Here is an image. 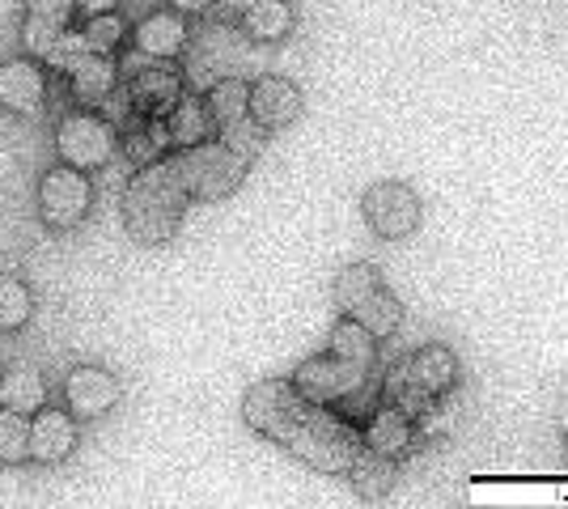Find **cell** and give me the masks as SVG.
<instances>
[{"mask_svg":"<svg viewBox=\"0 0 568 509\" xmlns=\"http://www.w3.org/2000/svg\"><path fill=\"white\" fill-rule=\"evenodd\" d=\"M242 420L323 476H348L356 450H361V434L353 420L306 399L288 378H263L246 390Z\"/></svg>","mask_w":568,"mask_h":509,"instance_id":"6da1fadb","label":"cell"},{"mask_svg":"<svg viewBox=\"0 0 568 509\" xmlns=\"http://www.w3.org/2000/svg\"><path fill=\"white\" fill-rule=\"evenodd\" d=\"M187 183L174 157H158L132 174L123 187V230L141 246H166L187 217Z\"/></svg>","mask_w":568,"mask_h":509,"instance_id":"7a4b0ae2","label":"cell"},{"mask_svg":"<svg viewBox=\"0 0 568 509\" xmlns=\"http://www.w3.org/2000/svg\"><path fill=\"white\" fill-rule=\"evenodd\" d=\"M288 383L302 390L306 399H314V404L339 408L353 425L382 399V383L374 378V369H365V365H356V362H344V357H335V353H323V357L302 362L293 369Z\"/></svg>","mask_w":568,"mask_h":509,"instance_id":"3957f363","label":"cell"},{"mask_svg":"<svg viewBox=\"0 0 568 509\" xmlns=\"http://www.w3.org/2000/svg\"><path fill=\"white\" fill-rule=\"evenodd\" d=\"M332 297H335V311H339V315L361 323L365 332H374L378 339H390L395 332H399L403 306H399V297L386 289V281H382L378 267H369V264L344 267V272L335 276Z\"/></svg>","mask_w":568,"mask_h":509,"instance_id":"277c9868","label":"cell"},{"mask_svg":"<svg viewBox=\"0 0 568 509\" xmlns=\"http://www.w3.org/2000/svg\"><path fill=\"white\" fill-rule=\"evenodd\" d=\"M174 162H179V174L187 183V195L191 200H204V204L230 200L246 183V174H251V162L242 153H234L225 141H213V136L200 141V145L179 149Z\"/></svg>","mask_w":568,"mask_h":509,"instance_id":"5b68a950","label":"cell"},{"mask_svg":"<svg viewBox=\"0 0 568 509\" xmlns=\"http://www.w3.org/2000/svg\"><path fill=\"white\" fill-rule=\"evenodd\" d=\"M115 149H119V132L98 111L77 106V111L60 115V123H55V153H60L64 166L98 170L115 157Z\"/></svg>","mask_w":568,"mask_h":509,"instance_id":"8992f818","label":"cell"},{"mask_svg":"<svg viewBox=\"0 0 568 509\" xmlns=\"http://www.w3.org/2000/svg\"><path fill=\"white\" fill-rule=\"evenodd\" d=\"M361 213L369 221V230L378 234L382 243H403L420 230V217H425V204L420 195L412 192L399 179H382L374 183L365 200H361Z\"/></svg>","mask_w":568,"mask_h":509,"instance_id":"52a82bcc","label":"cell"},{"mask_svg":"<svg viewBox=\"0 0 568 509\" xmlns=\"http://www.w3.org/2000/svg\"><path fill=\"white\" fill-rule=\"evenodd\" d=\"M94 204V183L85 179V170L60 166L43 174L39 183V217L48 221L51 230H77L81 221L90 217Z\"/></svg>","mask_w":568,"mask_h":509,"instance_id":"ba28073f","label":"cell"},{"mask_svg":"<svg viewBox=\"0 0 568 509\" xmlns=\"http://www.w3.org/2000/svg\"><path fill=\"white\" fill-rule=\"evenodd\" d=\"M356 434H361V446L374 450V455H386V459H403L420 446V434H416V420L407 413H399L395 404L378 399L369 413L356 420Z\"/></svg>","mask_w":568,"mask_h":509,"instance_id":"9c48e42d","label":"cell"},{"mask_svg":"<svg viewBox=\"0 0 568 509\" xmlns=\"http://www.w3.org/2000/svg\"><path fill=\"white\" fill-rule=\"evenodd\" d=\"M0 106L9 115H22V120L43 115V106H48V73L39 69V60L18 55V60L0 64Z\"/></svg>","mask_w":568,"mask_h":509,"instance_id":"30bf717a","label":"cell"},{"mask_svg":"<svg viewBox=\"0 0 568 509\" xmlns=\"http://www.w3.org/2000/svg\"><path fill=\"white\" fill-rule=\"evenodd\" d=\"M119 378L111 369H98V365H77L64 378V399H69V413L77 420H98L119 404Z\"/></svg>","mask_w":568,"mask_h":509,"instance_id":"8fae6325","label":"cell"},{"mask_svg":"<svg viewBox=\"0 0 568 509\" xmlns=\"http://www.w3.org/2000/svg\"><path fill=\"white\" fill-rule=\"evenodd\" d=\"M183 85L187 81L170 60H149L132 73L128 94H132V106L141 111L144 120H153V115H170V106L183 98Z\"/></svg>","mask_w":568,"mask_h":509,"instance_id":"7c38bea8","label":"cell"},{"mask_svg":"<svg viewBox=\"0 0 568 509\" xmlns=\"http://www.w3.org/2000/svg\"><path fill=\"white\" fill-rule=\"evenodd\" d=\"M395 374L416 390H425L428 399H442L446 390L458 387V357L446 344H428L420 353H412L403 365H395Z\"/></svg>","mask_w":568,"mask_h":509,"instance_id":"4fadbf2b","label":"cell"},{"mask_svg":"<svg viewBox=\"0 0 568 509\" xmlns=\"http://www.w3.org/2000/svg\"><path fill=\"white\" fill-rule=\"evenodd\" d=\"M302 106H306V98H302V90H297L288 77H260V81L251 85V102H246L251 120L263 123L267 132L288 128V123L302 115Z\"/></svg>","mask_w":568,"mask_h":509,"instance_id":"5bb4252c","label":"cell"},{"mask_svg":"<svg viewBox=\"0 0 568 509\" xmlns=\"http://www.w3.org/2000/svg\"><path fill=\"white\" fill-rule=\"evenodd\" d=\"M77 450V416L69 408H39L30 416V459L64 462Z\"/></svg>","mask_w":568,"mask_h":509,"instance_id":"9a60e30c","label":"cell"},{"mask_svg":"<svg viewBox=\"0 0 568 509\" xmlns=\"http://www.w3.org/2000/svg\"><path fill=\"white\" fill-rule=\"evenodd\" d=\"M132 39H136V51H141L144 60H179L191 43V30H187V18H183V13L158 9V13L141 18V26H136Z\"/></svg>","mask_w":568,"mask_h":509,"instance_id":"2e32d148","label":"cell"},{"mask_svg":"<svg viewBox=\"0 0 568 509\" xmlns=\"http://www.w3.org/2000/svg\"><path fill=\"white\" fill-rule=\"evenodd\" d=\"M69 77V94L77 106H85V111H98V102L111 94L119 85V64L115 55H102V51H90Z\"/></svg>","mask_w":568,"mask_h":509,"instance_id":"e0dca14e","label":"cell"},{"mask_svg":"<svg viewBox=\"0 0 568 509\" xmlns=\"http://www.w3.org/2000/svg\"><path fill=\"white\" fill-rule=\"evenodd\" d=\"M166 128H170V145L174 149L200 145V141H209V136L216 132L213 111H209V102L195 94V90H191V94L183 90V98L170 106Z\"/></svg>","mask_w":568,"mask_h":509,"instance_id":"ac0fdd59","label":"cell"},{"mask_svg":"<svg viewBox=\"0 0 568 509\" xmlns=\"http://www.w3.org/2000/svg\"><path fill=\"white\" fill-rule=\"evenodd\" d=\"M237 18H242V34L255 43H281L293 34V22H297L288 0H251Z\"/></svg>","mask_w":568,"mask_h":509,"instance_id":"d6986e66","label":"cell"},{"mask_svg":"<svg viewBox=\"0 0 568 509\" xmlns=\"http://www.w3.org/2000/svg\"><path fill=\"white\" fill-rule=\"evenodd\" d=\"M348 480H353V492L361 501H369V506H378L390 497V488H395V459H386V455H374V450H356L353 467H348Z\"/></svg>","mask_w":568,"mask_h":509,"instance_id":"ffe728a7","label":"cell"},{"mask_svg":"<svg viewBox=\"0 0 568 509\" xmlns=\"http://www.w3.org/2000/svg\"><path fill=\"white\" fill-rule=\"evenodd\" d=\"M43 404H48V383L34 365H13L0 374V408L34 416Z\"/></svg>","mask_w":568,"mask_h":509,"instance_id":"44dd1931","label":"cell"},{"mask_svg":"<svg viewBox=\"0 0 568 509\" xmlns=\"http://www.w3.org/2000/svg\"><path fill=\"white\" fill-rule=\"evenodd\" d=\"M170 128H166V115H153V120H141L136 128H128L123 132V153H128V162L141 170L149 162H158V157H166L170 153Z\"/></svg>","mask_w":568,"mask_h":509,"instance_id":"7402d4cb","label":"cell"},{"mask_svg":"<svg viewBox=\"0 0 568 509\" xmlns=\"http://www.w3.org/2000/svg\"><path fill=\"white\" fill-rule=\"evenodd\" d=\"M327 353L344 357V362L365 365V369H378V336H374V332H365V327H361V323H353V318L335 323Z\"/></svg>","mask_w":568,"mask_h":509,"instance_id":"603a6c76","label":"cell"},{"mask_svg":"<svg viewBox=\"0 0 568 509\" xmlns=\"http://www.w3.org/2000/svg\"><path fill=\"white\" fill-rule=\"evenodd\" d=\"M209 111H213V123L216 128H225V123H234L246 115V102H251V85L242 81V77H221L209 85Z\"/></svg>","mask_w":568,"mask_h":509,"instance_id":"cb8c5ba5","label":"cell"},{"mask_svg":"<svg viewBox=\"0 0 568 509\" xmlns=\"http://www.w3.org/2000/svg\"><path fill=\"white\" fill-rule=\"evenodd\" d=\"M30 315H34V297H30V289H26V281H18V276H0V332L9 336V332H22L26 323H30Z\"/></svg>","mask_w":568,"mask_h":509,"instance_id":"d4e9b609","label":"cell"},{"mask_svg":"<svg viewBox=\"0 0 568 509\" xmlns=\"http://www.w3.org/2000/svg\"><path fill=\"white\" fill-rule=\"evenodd\" d=\"M30 459V416L0 408V462Z\"/></svg>","mask_w":568,"mask_h":509,"instance_id":"484cf974","label":"cell"},{"mask_svg":"<svg viewBox=\"0 0 568 509\" xmlns=\"http://www.w3.org/2000/svg\"><path fill=\"white\" fill-rule=\"evenodd\" d=\"M81 34H85V48L90 51L111 55V51H119V43L128 39V22L119 18V9H111V13H90L85 26H81Z\"/></svg>","mask_w":568,"mask_h":509,"instance_id":"4316f807","label":"cell"},{"mask_svg":"<svg viewBox=\"0 0 568 509\" xmlns=\"http://www.w3.org/2000/svg\"><path fill=\"white\" fill-rule=\"evenodd\" d=\"M216 132H221V141L234 149V153H242L246 162H255V157L263 153V145H267V128L251 120V111H246L242 120L225 123V128H216Z\"/></svg>","mask_w":568,"mask_h":509,"instance_id":"83f0119b","label":"cell"},{"mask_svg":"<svg viewBox=\"0 0 568 509\" xmlns=\"http://www.w3.org/2000/svg\"><path fill=\"white\" fill-rule=\"evenodd\" d=\"M90 55V48H85V34H81V26H64L60 34H55V43H51L48 51V69H55V73H72L81 60Z\"/></svg>","mask_w":568,"mask_h":509,"instance_id":"f1b7e54d","label":"cell"},{"mask_svg":"<svg viewBox=\"0 0 568 509\" xmlns=\"http://www.w3.org/2000/svg\"><path fill=\"white\" fill-rule=\"evenodd\" d=\"M98 115L111 123L115 132H128V128H136V123L144 120L141 111L132 106V94H128V85H115L111 94L102 98V102H98Z\"/></svg>","mask_w":568,"mask_h":509,"instance_id":"f546056e","label":"cell"},{"mask_svg":"<svg viewBox=\"0 0 568 509\" xmlns=\"http://www.w3.org/2000/svg\"><path fill=\"white\" fill-rule=\"evenodd\" d=\"M60 30H64V26L48 22V18H34V13H26V22H22V51H30V60H39V64H43Z\"/></svg>","mask_w":568,"mask_h":509,"instance_id":"4dcf8cb0","label":"cell"},{"mask_svg":"<svg viewBox=\"0 0 568 509\" xmlns=\"http://www.w3.org/2000/svg\"><path fill=\"white\" fill-rule=\"evenodd\" d=\"M26 13H34V18H48L55 26H69L72 13H77V0H30V9Z\"/></svg>","mask_w":568,"mask_h":509,"instance_id":"1f68e13d","label":"cell"},{"mask_svg":"<svg viewBox=\"0 0 568 509\" xmlns=\"http://www.w3.org/2000/svg\"><path fill=\"white\" fill-rule=\"evenodd\" d=\"M174 13H183V18H200V13H209L213 9V0H166Z\"/></svg>","mask_w":568,"mask_h":509,"instance_id":"d6a6232c","label":"cell"},{"mask_svg":"<svg viewBox=\"0 0 568 509\" xmlns=\"http://www.w3.org/2000/svg\"><path fill=\"white\" fill-rule=\"evenodd\" d=\"M119 4H123V0H77V13L90 18V13H111V9H119Z\"/></svg>","mask_w":568,"mask_h":509,"instance_id":"836d02e7","label":"cell"},{"mask_svg":"<svg viewBox=\"0 0 568 509\" xmlns=\"http://www.w3.org/2000/svg\"><path fill=\"white\" fill-rule=\"evenodd\" d=\"M216 4H221V9H225V13H242V9H246V4H251V0H216Z\"/></svg>","mask_w":568,"mask_h":509,"instance_id":"e575fe53","label":"cell"},{"mask_svg":"<svg viewBox=\"0 0 568 509\" xmlns=\"http://www.w3.org/2000/svg\"><path fill=\"white\" fill-rule=\"evenodd\" d=\"M560 434H565V446H568V404H565V413H560Z\"/></svg>","mask_w":568,"mask_h":509,"instance_id":"d590c367","label":"cell"},{"mask_svg":"<svg viewBox=\"0 0 568 509\" xmlns=\"http://www.w3.org/2000/svg\"><path fill=\"white\" fill-rule=\"evenodd\" d=\"M0 276H4V267H0Z\"/></svg>","mask_w":568,"mask_h":509,"instance_id":"8d00e7d4","label":"cell"}]
</instances>
